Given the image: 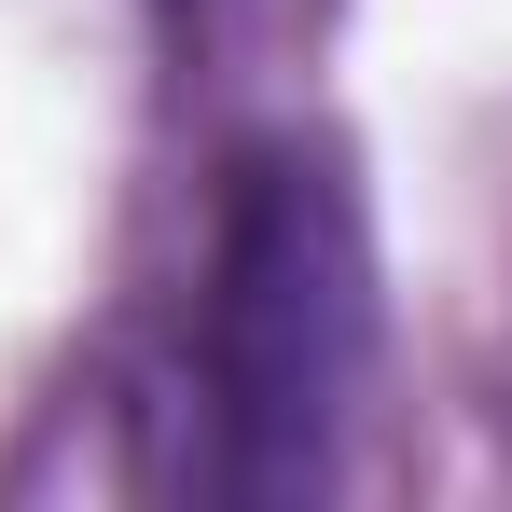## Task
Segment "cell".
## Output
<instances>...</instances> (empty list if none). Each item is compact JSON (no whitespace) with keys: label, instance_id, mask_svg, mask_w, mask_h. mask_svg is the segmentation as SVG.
<instances>
[{"label":"cell","instance_id":"6da1fadb","mask_svg":"<svg viewBox=\"0 0 512 512\" xmlns=\"http://www.w3.org/2000/svg\"><path fill=\"white\" fill-rule=\"evenodd\" d=\"M374 360V236L333 139H250L208 208L194 333H180V485L194 499H319L346 471Z\"/></svg>","mask_w":512,"mask_h":512}]
</instances>
